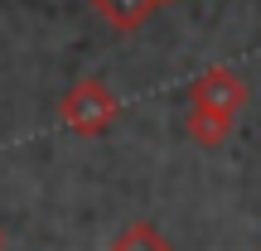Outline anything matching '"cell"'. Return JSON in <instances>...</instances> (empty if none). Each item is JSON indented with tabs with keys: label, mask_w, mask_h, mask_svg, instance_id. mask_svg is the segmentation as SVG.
Returning a JSON list of instances; mask_svg holds the SVG:
<instances>
[{
	"label": "cell",
	"mask_w": 261,
	"mask_h": 251,
	"mask_svg": "<svg viewBox=\"0 0 261 251\" xmlns=\"http://www.w3.org/2000/svg\"><path fill=\"white\" fill-rule=\"evenodd\" d=\"M150 5H155V0H97V10H102L116 29H136L140 19L150 15Z\"/></svg>",
	"instance_id": "3957f363"
},
{
	"label": "cell",
	"mask_w": 261,
	"mask_h": 251,
	"mask_svg": "<svg viewBox=\"0 0 261 251\" xmlns=\"http://www.w3.org/2000/svg\"><path fill=\"white\" fill-rule=\"evenodd\" d=\"M242 102H247V87L237 82V77L227 73V68H213L208 77H198V82H194V106H198V111L232 116Z\"/></svg>",
	"instance_id": "6da1fadb"
},
{
	"label": "cell",
	"mask_w": 261,
	"mask_h": 251,
	"mask_svg": "<svg viewBox=\"0 0 261 251\" xmlns=\"http://www.w3.org/2000/svg\"><path fill=\"white\" fill-rule=\"evenodd\" d=\"M112 111H116V102H112L97 82L73 87V92H68V102H63V116H68L77 130H102L107 121H112Z\"/></svg>",
	"instance_id": "7a4b0ae2"
}]
</instances>
